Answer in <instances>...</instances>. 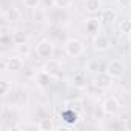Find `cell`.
Masks as SVG:
<instances>
[{
  "instance_id": "obj_15",
  "label": "cell",
  "mask_w": 131,
  "mask_h": 131,
  "mask_svg": "<svg viewBox=\"0 0 131 131\" xmlns=\"http://www.w3.org/2000/svg\"><path fill=\"white\" fill-rule=\"evenodd\" d=\"M31 52V46L26 43V42H22V43H16V54L22 59H26Z\"/></svg>"
},
{
  "instance_id": "obj_10",
  "label": "cell",
  "mask_w": 131,
  "mask_h": 131,
  "mask_svg": "<svg viewBox=\"0 0 131 131\" xmlns=\"http://www.w3.org/2000/svg\"><path fill=\"white\" fill-rule=\"evenodd\" d=\"M60 117H62V120H63L65 123H68V125H74V123L79 120V113H77V111H74V110H71V108H65V110L62 111Z\"/></svg>"
},
{
  "instance_id": "obj_7",
  "label": "cell",
  "mask_w": 131,
  "mask_h": 131,
  "mask_svg": "<svg viewBox=\"0 0 131 131\" xmlns=\"http://www.w3.org/2000/svg\"><path fill=\"white\" fill-rule=\"evenodd\" d=\"M22 67H23V59L19 57L17 54L14 57H8L3 62V68L8 71H19V70H22Z\"/></svg>"
},
{
  "instance_id": "obj_18",
  "label": "cell",
  "mask_w": 131,
  "mask_h": 131,
  "mask_svg": "<svg viewBox=\"0 0 131 131\" xmlns=\"http://www.w3.org/2000/svg\"><path fill=\"white\" fill-rule=\"evenodd\" d=\"M86 71L91 74H97L100 73V62L99 60H90L86 63Z\"/></svg>"
},
{
  "instance_id": "obj_13",
  "label": "cell",
  "mask_w": 131,
  "mask_h": 131,
  "mask_svg": "<svg viewBox=\"0 0 131 131\" xmlns=\"http://www.w3.org/2000/svg\"><path fill=\"white\" fill-rule=\"evenodd\" d=\"M85 28H86V32L90 34H99V29H100V20L96 19V17H91L85 22Z\"/></svg>"
},
{
  "instance_id": "obj_8",
  "label": "cell",
  "mask_w": 131,
  "mask_h": 131,
  "mask_svg": "<svg viewBox=\"0 0 131 131\" xmlns=\"http://www.w3.org/2000/svg\"><path fill=\"white\" fill-rule=\"evenodd\" d=\"M93 45H94V49H97V51H108L111 46V42L105 34H96Z\"/></svg>"
},
{
  "instance_id": "obj_16",
  "label": "cell",
  "mask_w": 131,
  "mask_h": 131,
  "mask_svg": "<svg viewBox=\"0 0 131 131\" xmlns=\"http://www.w3.org/2000/svg\"><path fill=\"white\" fill-rule=\"evenodd\" d=\"M73 83H74V86L79 88V90L86 88V79H85V76H83L82 73H79V74H76V76L73 77Z\"/></svg>"
},
{
  "instance_id": "obj_4",
  "label": "cell",
  "mask_w": 131,
  "mask_h": 131,
  "mask_svg": "<svg viewBox=\"0 0 131 131\" xmlns=\"http://www.w3.org/2000/svg\"><path fill=\"white\" fill-rule=\"evenodd\" d=\"M42 71L46 73L51 77H59L60 73H62V63H60V60L52 59V57L46 59V62L43 63V67H42Z\"/></svg>"
},
{
  "instance_id": "obj_6",
  "label": "cell",
  "mask_w": 131,
  "mask_h": 131,
  "mask_svg": "<svg viewBox=\"0 0 131 131\" xmlns=\"http://www.w3.org/2000/svg\"><path fill=\"white\" fill-rule=\"evenodd\" d=\"M119 108H120V103H119V100L116 99V97H106L105 100H103V103H102V111H103V114H106V116H114V114H117L119 113Z\"/></svg>"
},
{
  "instance_id": "obj_25",
  "label": "cell",
  "mask_w": 131,
  "mask_h": 131,
  "mask_svg": "<svg viewBox=\"0 0 131 131\" xmlns=\"http://www.w3.org/2000/svg\"><path fill=\"white\" fill-rule=\"evenodd\" d=\"M126 37H128V40H129V42H131V31H129V32H128V36H126Z\"/></svg>"
},
{
  "instance_id": "obj_12",
  "label": "cell",
  "mask_w": 131,
  "mask_h": 131,
  "mask_svg": "<svg viewBox=\"0 0 131 131\" xmlns=\"http://www.w3.org/2000/svg\"><path fill=\"white\" fill-rule=\"evenodd\" d=\"M116 19H117V13L114 9H103L100 13V20L106 25H113L116 22Z\"/></svg>"
},
{
  "instance_id": "obj_1",
  "label": "cell",
  "mask_w": 131,
  "mask_h": 131,
  "mask_svg": "<svg viewBox=\"0 0 131 131\" xmlns=\"http://www.w3.org/2000/svg\"><path fill=\"white\" fill-rule=\"evenodd\" d=\"M34 51H36V56L39 59H51L54 56L56 48H54V43L49 39H43V40H40L36 45V49Z\"/></svg>"
},
{
  "instance_id": "obj_3",
  "label": "cell",
  "mask_w": 131,
  "mask_h": 131,
  "mask_svg": "<svg viewBox=\"0 0 131 131\" xmlns=\"http://www.w3.org/2000/svg\"><path fill=\"white\" fill-rule=\"evenodd\" d=\"M105 71H106L111 77L120 79V77H123V74H125V65H123V62H120V60H117V59H113V60H110V62L106 63Z\"/></svg>"
},
{
  "instance_id": "obj_23",
  "label": "cell",
  "mask_w": 131,
  "mask_h": 131,
  "mask_svg": "<svg viewBox=\"0 0 131 131\" xmlns=\"http://www.w3.org/2000/svg\"><path fill=\"white\" fill-rule=\"evenodd\" d=\"M116 2L122 8H131V0H116Z\"/></svg>"
},
{
  "instance_id": "obj_21",
  "label": "cell",
  "mask_w": 131,
  "mask_h": 131,
  "mask_svg": "<svg viewBox=\"0 0 131 131\" xmlns=\"http://www.w3.org/2000/svg\"><path fill=\"white\" fill-rule=\"evenodd\" d=\"M129 31H131V20H129V19H125V20L120 23V32L125 34V36H128Z\"/></svg>"
},
{
  "instance_id": "obj_9",
  "label": "cell",
  "mask_w": 131,
  "mask_h": 131,
  "mask_svg": "<svg viewBox=\"0 0 131 131\" xmlns=\"http://www.w3.org/2000/svg\"><path fill=\"white\" fill-rule=\"evenodd\" d=\"M3 19L8 22V23H16L22 19V13L16 8V6H11V8H6L3 11Z\"/></svg>"
},
{
  "instance_id": "obj_24",
  "label": "cell",
  "mask_w": 131,
  "mask_h": 131,
  "mask_svg": "<svg viewBox=\"0 0 131 131\" xmlns=\"http://www.w3.org/2000/svg\"><path fill=\"white\" fill-rule=\"evenodd\" d=\"M123 126H125V129H126V131H131V116L125 119V123H123Z\"/></svg>"
},
{
  "instance_id": "obj_11",
  "label": "cell",
  "mask_w": 131,
  "mask_h": 131,
  "mask_svg": "<svg viewBox=\"0 0 131 131\" xmlns=\"http://www.w3.org/2000/svg\"><path fill=\"white\" fill-rule=\"evenodd\" d=\"M85 9L88 14L94 16L102 9V2L100 0H85Z\"/></svg>"
},
{
  "instance_id": "obj_5",
  "label": "cell",
  "mask_w": 131,
  "mask_h": 131,
  "mask_svg": "<svg viewBox=\"0 0 131 131\" xmlns=\"http://www.w3.org/2000/svg\"><path fill=\"white\" fill-rule=\"evenodd\" d=\"M93 83H94V86H97L99 90H108V88L113 86V83H114V77H111L106 71H100V73L94 74Z\"/></svg>"
},
{
  "instance_id": "obj_20",
  "label": "cell",
  "mask_w": 131,
  "mask_h": 131,
  "mask_svg": "<svg viewBox=\"0 0 131 131\" xmlns=\"http://www.w3.org/2000/svg\"><path fill=\"white\" fill-rule=\"evenodd\" d=\"M54 6L59 8V9H67L73 5V0H54Z\"/></svg>"
},
{
  "instance_id": "obj_14",
  "label": "cell",
  "mask_w": 131,
  "mask_h": 131,
  "mask_svg": "<svg viewBox=\"0 0 131 131\" xmlns=\"http://www.w3.org/2000/svg\"><path fill=\"white\" fill-rule=\"evenodd\" d=\"M54 128H56V125H54V120L51 116L40 117V120H39V129L40 131H52Z\"/></svg>"
},
{
  "instance_id": "obj_19",
  "label": "cell",
  "mask_w": 131,
  "mask_h": 131,
  "mask_svg": "<svg viewBox=\"0 0 131 131\" xmlns=\"http://www.w3.org/2000/svg\"><path fill=\"white\" fill-rule=\"evenodd\" d=\"M65 106H67V108H71V110H74V111H77V113H80L83 103H82V100H68L67 103H65Z\"/></svg>"
},
{
  "instance_id": "obj_22",
  "label": "cell",
  "mask_w": 131,
  "mask_h": 131,
  "mask_svg": "<svg viewBox=\"0 0 131 131\" xmlns=\"http://www.w3.org/2000/svg\"><path fill=\"white\" fill-rule=\"evenodd\" d=\"M23 3H25L26 8H32V9H36V8L39 6V3H40V0H23Z\"/></svg>"
},
{
  "instance_id": "obj_2",
  "label": "cell",
  "mask_w": 131,
  "mask_h": 131,
  "mask_svg": "<svg viewBox=\"0 0 131 131\" xmlns=\"http://www.w3.org/2000/svg\"><path fill=\"white\" fill-rule=\"evenodd\" d=\"M65 52L70 57H79L85 52V45L79 39H68L65 42Z\"/></svg>"
},
{
  "instance_id": "obj_17",
  "label": "cell",
  "mask_w": 131,
  "mask_h": 131,
  "mask_svg": "<svg viewBox=\"0 0 131 131\" xmlns=\"http://www.w3.org/2000/svg\"><path fill=\"white\" fill-rule=\"evenodd\" d=\"M9 91H13V85H11V82L9 80H2L0 82V96L2 97H6L8 94H9Z\"/></svg>"
}]
</instances>
